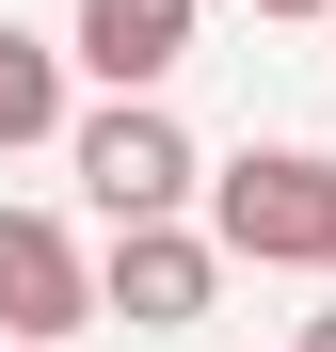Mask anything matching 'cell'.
Listing matches in <instances>:
<instances>
[{
	"label": "cell",
	"instance_id": "cell-1",
	"mask_svg": "<svg viewBox=\"0 0 336 352\" xmlns=\"http://www.w3.org/2000/svg\"><path fill=\"white\" fill-rule=\"evenodd\" d=\"M208 241L256 256V272H336V160L304 144H240L208 176Z\"/></svg>",
	"mask_w": 336,
	"mask_h": 352
},
{
	"label": "cell",
	"instance_id": "cell-2",
	"mask_svg": "<svg viewBox=\"0 0 336 352\" xmlns=\"http://www.w3.org/2000/svg\"><path fill=\"white\" fill-rule=\"evenodd\" d=\"M192 129L160 96H112V112H80V192L112 208V241H128V224H177V192H192Z\"/></svg>",
	"mask_w": 336,
	"mask_h": 352
},
{
	"label": "cell",
	"instance_id": "cell-3",
	"mask_svg": "<svg viewBox=\"0 0 336 352\" xmlns=\"http://www.w3.org/2000/svg\"><path fill=\"white\" fill-rule=\"evenodd\" d=\"M80 320H112V305H96V256H80L48 208H0V352H65Z\"/></svg>",
	"mask_w": 336,
	"mask_h": 352
},
{
	"label": "cell",
	"instance_id": "cell-4",
	"mask_svg": "<svg viewBox=\"0 0 336 352\" xmlns=\"http://www.w3.org/2000/svg\"><path fill=\"white\" fill-rule=\"evenodd\" d=\"M208 288H224V241H192V224H128V241L96 256V305L112 320H208Z\"/></svg>",
	"mask_w": 336,
	"mask_h": 352
},
{
	"label": "cell",
	"instance_id": "cell-5",
	"mask_svg": "<svg viewBox=\"0 0 336 352\" xmlns=\"http://www.w3.org/2000/svg\"><path fill=\"white\" fill-rule=\"evenodd\" d=\"M80 65L112 96H160V80L192 65V0H80Z\"/></svg>",
	"mask_w": 336,
	"mask_h": 352
},
{
	"label": "cell",
	"instance_id": "cell-6",
	"mask_svg": "<svg viewBox=\"0 0 336 352\" xmlns=\"http://www.w3.org/2000/svg\"><path fill=\"white\" fill-rule=\"evenodd\" d=\"M48 129H65V48H32L16 16H0V160L48 144Z\"/></svg>",
	"mask_w": 336,
	"mask_h": 352
},
{
	"label": "cell",
	"instance_id": "cell-7",
	"mask_svg": "<svg viewBox=\"0 0 336 352\" xmlns=\"http://www.w3.org/2000/svg\"><path fill=\"white\" fill-rule=\"evenodd\" d=\"M289 352H336V305H320V320H304V336H289Z\"/></svg>",
	"mask_w": 336,
	"mask_h": 352
},
{
	"label": "cell",
	"instance_id": "cell-8",
	"mask_svg": "<svg viewBox=\"0 0 336 352\" xmlns=\"http://www.w3.org/2000/svg\"><path fill=\"white\" fill-rule=\"evenodd\" d=\"M256 16H336V0H256Z\"/></svg>",
	"mask_w": 336,
	"mask_h": 352
}]
</instances>
